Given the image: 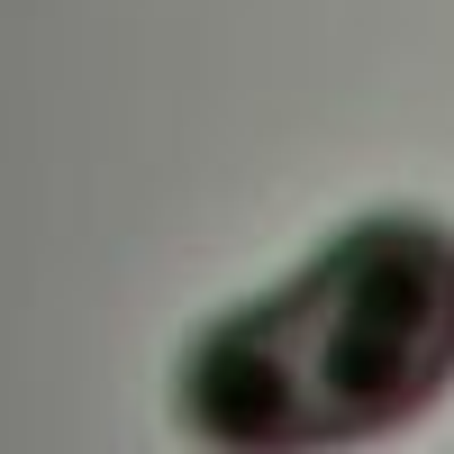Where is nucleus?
<instances>
[{
    "label": "nucleus",
    "instance_id": "1",
    "mask_svg": "<svg viewBox=\"0 0 454 454\" xmlns=\"http://www.w3.org/2000/svg\"><path fill=\"white\" fill-rule=\"evenodd\" d=\"M454 391V227L372 209L263 300L209 318L173 364L200 454H355Z\"/></svg>",
    "mask_w": 454,
    "mask_h": 454
}]
</instances>
